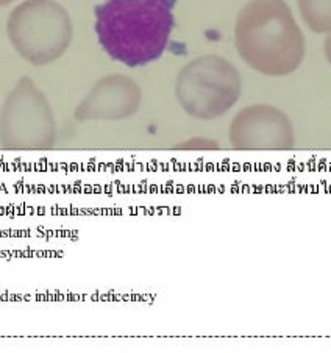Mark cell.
Wrapping results in <instances>:
<instances>
[{
    "label": "cell",
    "mask_w": 331,
    "mask_h": 353,
    "mask_svg": "<svg viewBox=\"0 0 331 353\" xmlns=\"http://www.w3.org/2000/svg\"><path fill=\"white\" fill-rule=\"evenodd\" d=\"M175 5L177 0H105L94 10L100 47L127 68L159 60L175 28Z\"/></svg>",
    "instance_id": "1"
},
{
    "label": "cell",
    "mask_w": 331,
    "mask_h": 353,
    "mask_svg": "<svg viewBox=\"0 0 331 353\" xmlns=\"http://www.w3.org/2000/svg\"><path fill=\"white\" fill-rule=\"evenodd\" d=\"M234 47L248 68L265 77L294 74L306 41L286 0H248L234 22Z\"/></svg>",
    "instance_id": "2"
},
{
    "label": "cell",
    "mask_w": 331,
    "mask_h": 353,
    "mask_svg": "<svg viewBox=\"0 0 331 353\" xmlns=\"http://www.w3.org/2000/svg\"><path fill=\"white\" fill-rule=\"evenodd\" d=\"M7 37L23 61L44 68L68 52L74 39V22L57 0H23L11 10Z\"/></svg>",
    "instance_id": "3"
},
{
    "label": "cell",
    "mask_w": 331,
    "mask_h": 353,
    "mask_svg": "<svg viewBox=\"0 0 331 353\" xmlns=\"http://www.w3.org/2000/svg\"><path fill=\"white\" fill-rule=\"evenodd\" d=\"M242 94L238 68L225 57L206 54L181 68L175 80L177 102L197 121H214L225 116Z\"/></svg>",
    "instance_id": "4"
},
{
    "label": "cell",
    "mask_w": 331,
    "mask_h": 353,
    "mask_svg": "<svg viewBox=\"0 0 331 353\" xmlns=\"http://www.w3.org/2000/svg\"><path fill=\"white\" fill-rule=\"evenodd\" d=\"M57 119L49 97L23 75L0 108V147L13 152L50 150L57 143Z\"/></svg>",
    "instance_id": "5"
},
{
    "label": "cell",
    "mask_w": 331,
    "mask_h": 353,
    "mask_svg": "<svg viewBox=\"0 0 331 353\" xmlns=\"http://www.w3.org/2000/svg\"><path fill=\"white\" fill-rule=\"evenodd\" d=\"M228 139L234 150H291L295 145V130L291 117L281 108L270 103H253L233 117Z\"/></svg>",
    "instance_id": "6"
},
{
    "label": "cell",
    "mask_w": 331,
    "mask_h": 353,
    "mask_svg": "<svg viewBox=\"0 0 331 353\" xmlns=\"http://www.w3.org/2000/svg\"><path fill=\"white\" fill-rule=\"evenodd\" d=\"M141 86L130 75L114 72L99 79L74 111L79 122L126 121L139 111Z\"/></svg>",
    "instance_id": "7"
},
{
    "label": "cell",
    "mask_w": 331,
    "mask_h": 353,
    "mask_svg": "<svg viewBox=\"0 0 331 353\" xmlns=\"http://www.w3.org/2000/svg\"><path fill=\"white\" fill-rule=\"evenodd\" d=\"M305 26L317 34L331 33V0H297Z\"/></svg>",
    "instance_id": "8"
},
{
    "label": "cell",
    "mask_w": 331,
    "mask_h": 353,
    "mask_svg": "<svg viewBox=\"0 0 331 353\" xmlns=\"http://www.w3.org/2000/svg\"><path fill=\"white\" fill-rule=\"evenodd\" d=\"M219 145L214 139L208 138H191L185 141V143H180L175 145V149H183V150H216Z\"/></svg>",
    "instance_id": "9"
},
{
    "label": "cell",
    "mask_w": 331,
    "mask_h": 353,
    "mask_svg": "<svg viewBox=\"0 0 331 353\" xmlns=\"http://www.w3.org/2000/svg\"><path fill=\"white\" fill-rule=\"evenodd\" d=\"M323 52H325V58H327V61L330 63V66H331V33L327 34V38H325Z\"/></svg>",
    "instance_id": "10"
},
{
    "label": "cell",
    "mask_w": 331,
    "mask_h": 353,
    "mask_svg": "<svg viewBox=\"0 0 331 353\" xmlns=\"http://www.w3.org/2000/svg\"><path fill=\"white\" fill-rule=\"evenodd\" d=\"M14 0H0V7H7V5L13 3Z\"/></svg>",
    "instance_id": "11"
}]
</instances>
